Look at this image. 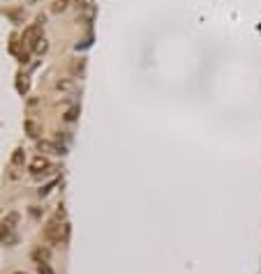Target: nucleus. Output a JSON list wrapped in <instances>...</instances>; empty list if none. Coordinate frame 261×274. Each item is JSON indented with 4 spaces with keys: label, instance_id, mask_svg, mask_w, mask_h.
Here are the masks:
<instances>
[{
    "label": "nucleus",
    "instance_id": "nucleus-1",
    "mask_svg": "<svg viewBox=\"0 0 261 274\" xmlns=\"http://www.w3.org/2000/svg\"><path fill=\"white\" fill-rule=\"evenodd\" d=\"M44 238H47L49 242H53V244L63 242V240H60V223H58V217L47 223V228H44Z\"/></svg>",
    "mask_w": 261,
    "mask_h": 274
},
{
    "label": "nucleus",
    "instance_id": "nucleus-2",
    "mask_svg": "<svg viewBox=\"0 0 261 274\" xmlns=\"http://www.w3.org/2000/svg\"><path fill=\"white\" fill-rule=\"evenodd\" d=\"M47 168H51V164H49L44 157H37V159L30 164V173H32V175H40V173H44Z\"/></svg>",
    "mask_w": 261,
    "mask_h": 274
},
{
    "label": "nucleus",
    "instance_id": "nucleus-13",
    "mask_svg": "<svg viewBox=\"0 0 261 274\" xmlns=\"http://www.w3.org/2000/svg\"><path fill=\"white\" fill-rule=\"evenodd\" d=\"M14 274H28V272H14Z\"/></svg>",
    "mask_w": 261,
    "mask_h": 274
},
{
    "label": "nucleus",
    "instance_id": "nucleus-5",
    "mask_svg": "<svg viewBox=\"0 0 261 274\" xmlns=\"http://www.w3.org/2000/svg\"><path fill=\"white\" fill-rule=\"evenodd\" d=\"M23 161H26V152H23V148H16L14 155H12V164H14V166H21Z\"/></svg>",
    "mask_w": 261,
    "mask_h": 274
},
{
    "label": "nucleus",
    "instance_id": "nucleus-9",
    "mask_svg": "<svg viewBox=\"0 0 261 274\" xmlns=\"http://www.w3.org/2000/svg\"><path fill=\"white\" fill-rule=\"evenodd\" d=\"M37 269H40V274H53V269L49 267V263H40L37 265Z\"/></svg>",
    "mask_w": 261,
    "mask_h": 274
},
{
    "label": "nucleus",
    "instance_id": "nucleus-11",
    "mask_svg": "<svg viewBox=\"0 0 261 274\" xmlns=\"http://www.w3.org/2000/svg\"><path fill=\"white\" fill-rule=\"evenodd\" d=\"M77 7H81V10H88V7H90V0H77Z\"/></svg>",
    "mask_w": 261,
    "mask_h": 274
},
{
    "label": "nucleus",
    "instance_id": "nucleus-14",
    "mask_svg": "<svg viewBox=\"0 0 261 274\" xmlns=\"http://www.w3.org/2000/svg\"><path fill=\"white\" fill-rule=\"evenodd\" d=\"M30 3H37V0H30Z\"/></svg>",
    "mask_w": 261,
    "mask_h": 274
},
{
    "label": "nucleus",
    "instance_id": "nucleus-6",
    "mask_svg": "<svg viewBox=\"0 0 261 274\" xmlns=\"http://www.w3.org/2000/svg\"><path fill=\"white\" fill-rule=\"evenodd\" d=\"M69 7V0H53V5H51V10L56 12V14H60V12H65Z\"/></svg>",
    "mask_w": 261,
    "mask_h": 274
},
{
    "label": "nucleus",
    "instance_id": "nucleus-7",
    "mask_svg": "<svg viewBox=\"0 0 261 274\" xmlns=\"http://www.w3.org/2000/svg\"><path fill=\"white\" fill-rule=\"evenodd\" d=\"M77 115H79V109H69L67 113L63 115V118H65V122H74V120H77Z\"/></svg>",
    "mask_w": 261,
    "mask_h": 274
},
{
    "label": "nucleus",
    "instance_id": "nucleus-8",
    "mask_svg": "<svg viewBox=\"0 0 261 274\" xmlns=\"http://www.w3.org/2000/svg\"><path fill=\"white\" fill-rule=\"evenodd\" d=\"M7 16H10L14 23H19V21H21V16H23V12L21 10H12V12H7Z\"/></svg>",
    "mask_w": 261,
    "mask_h": 274
},
{
    "label": "nucleus",
    "instance_id": "nucleus-3",
    "mask_svg": "<svg viewBox=\"0 0 261 274\" xmlns=\"http://www.w3.org/2000/svg\"><path fill=\"white\" fill-rule=\"evenodd\" d=\"M37 148L42 152H53V155H65V148L63 145H53V143H49V141H40L37 143Z\"/></svg>",
    "mask_w": 261,
    "mask_h": 274
},
{
    "label": "nucleus",
    "instance_id": "nucleus-4",
    "mask_svg": "<svg viewBox=\"0 0 261 274\" xmlns=\"http://www.w3.org/2000/svg\"><path fill=\"white\" fill-rule=\"evenodd\" d=\"M49 258H51V251H49L47 247H37L35 251H32V260H35L37 265H40V263H49Z\"/></svg>",
    "mask_w": 261,
    "mask_h": 274
},
{
    "label": "nucleus",
    "instance_id": "nucleus-10",
    "mask_svg": "<svg viewBox=\"0 0 261 274\" xmlns=\"http://www.w3.org/2000/svg\"><path fill=\"white\" fill-rule=\"evenodd\" d=\"M56 88L58 90H69V88H72V81H58Z\"/></svg>",
    "mask_w": 261,
    "mask_h": 274
},
{
    "label": "nucleus",
    "instance_id": "nucleus-12",
    "mask_svg": "<svg viewBox=\"0 0 261 274\" xmlns=\"http://www.w3.org/2000/svg\"><path fill=\"white\" fill-rule=\"evenodd\" d=\"M72 69H74V72H81V69H84V62H74Z\"/></svg>",
    "mask_w": 261,
    "mask_h": 274
}]
</instances>
